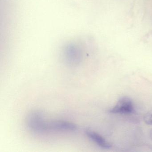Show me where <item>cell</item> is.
I'll list each match as a JSON object with an SVG mask.
<instances>
[{
	"label": "cell",
	"mask_w": 152,
	"mask_h": 152,
	"mask_svg": "<svg viewBox=\"0 0 152 152\" xmlns=\"http://www.w3.org/2000/svg\"><path fill=\"white\" fill-rule=\"evenodd\" d=\"M77 129L76 124L71 122L64 121H45L43 124V132L54 131H75Z\"/></svg>",
	"instance_id": "6da1fadb"
},
{
	"label": "cell",
	"mask_w": 152,
	"mask_h": 152,
	"mask_svg": "<svg viewBox=\"0 0 152 152\" xmlns=\"http://www.w3.org/2000/svg\"><path fill=\"white\" fill-rule=\"evenodd\" d=\"M132 100L128 97H123L118 100L116 104L109 110L113 114H129L134 111Z\"/></svg>",
	"instance_id": "7a4b0ae2"
},
{
	"label": "cell",
	"mask_w": 152,
	"mask_h": 152,
	"mask_svg": "<svg viewBox=\"0 0 152 152\" xmlns=\"http://www.w3.org/2000/svg\"><path fill=\"white\" fill-rule=\"evenodd\" d=\"M65 56L66 62L72 65L78 64L81 59V55L80 50L77 48L72 46H70L66 49Z\"/></svg>",
	"instance_id": "3957f363"
},
{
	"label": "cell",
	"mask_w": 152,
	"mask_h": 152,
	"mask_svg": "<svg viewBox=\"0 0 152 152\" xmlns=\"http://www.w3.org/2000/svg\"><path fill=\"white\" fill-rule=\"evenodd\" d=\"M86 135L91 140L96 143L98 145L105 149H108L111 147V145L102 136L91 130H87L85 132Z\"/></svg>",
	"instance_id": "277c9868"
},
{
	"label": "cell",
	"mask_w": 152,
	"mask_h": 152,
	"mask_svg": "<svg viewBox=\"0 0 152 152\" xmlns=\"http://www.w3.org/2000/svg\"><path fill=\"white\" fill-rule=\"evenodd\" d=\"M144 121L147 124L152 125V112L147 113L145 115Z\"/></svg>",
	"instance_id": "5b68a950"
}]
</instances>
